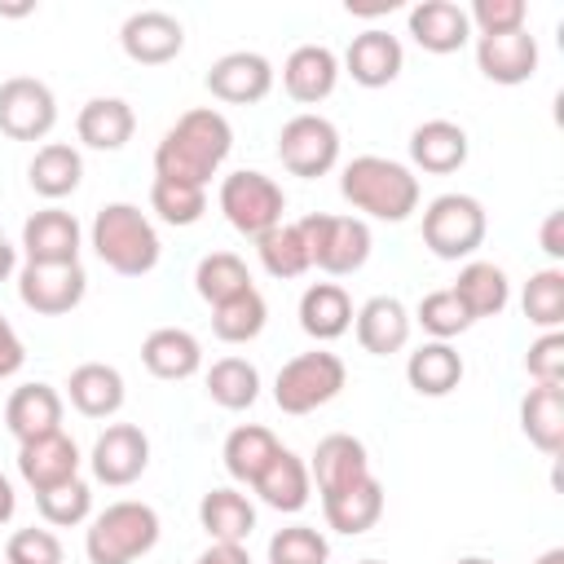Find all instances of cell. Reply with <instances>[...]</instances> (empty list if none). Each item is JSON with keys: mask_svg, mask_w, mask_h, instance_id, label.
<instances>
[{"mask_svg": "<svg viewBox=\"0 0 564 564\" xmlns=\"http://www.w3.org/2000/svg\"><path fill=\"white\" fill-rule=\"evenodd\" d=\"M62 410H66V401L53 383H22L4 401V427L22 445V441H35V436L62 432Z\"/></svg>", "mask_w": 564, "mask_h": 564, "instance_id": "23", "label": "cell"}, {"mask_svg": "<svg viewBox=\"0 0 564 564\" xmlns=\"http://www.w3.org/2000/svg\"><path fill=\"white\" fill-rule=\"evenodd\" d=\"M352 326V300L339 282H313L300 295V330L317 344H330L339 335H348Z\"/></svg>", "mask_w": 564, "mask_h": 564, "instance_id": "32", "label": "cell"}, {"mask_svg": "<svg viewBox=\"0 0 564 564\" xmlns=\"http://www.w3.org/2000/svg\"><path fill=\"white\" fill-rule=\"evenodd\" d=\"M22 366H26V344L13 330V322L0 313V379H13Z\"/></svg>", "mask_w": 564, "mask_h": 564, "instance_id": "49", "label": "cell"}, {"mask_svg": "<svg viewBox=\"0 0 564 564\" xmlns=\"http://www.w3.org/2000/svg\"><path fill=\"white\" fill-rule=\"evenodd\" d=\"M88 467H93V480L97 485L123 489V485H132V480L145 476V467H150V436L137 423H110L93 441Z\"/></svg>", "mask_w": 564, "mask_h": 564, "instance_id": "12", "label": "cell"}, {"mask_svg": "<svg viewBox=\"0 0 564 564\" xmlns=\"http://www.w3.org/2000/svg\"><path fill=\"white\" fill-rule=\"evenodd\" d=\"M123 397H128L123 375L115 366H106V361H84L66 379V401L84 419H115L123 410Z\"/></svg>", "mask_w": 564, "mask_h": 564, "instance_id": "27", "label": "cell"}, {"mask_svg": "<svg viewBox=\"0 0 564 564\" xmlns=\"http://www.w3.org/2000/svg\"><path fill=\"white\" fill-rule=\"evenodd\" d=\"M308 247V264L330 273V278H348L370 260V225L361 216H330V212H308L295 220Z\"/></svg>", "mask_w": 564, "mask_h": 564, "instance_id": "5", "label": "cell"}, {"mask_svg": "<svg viewBox=\"0 0 564 564\" xmlns=\"http://www.w3.org/2000/svg\"><path fill=\"white\" fill-rule=\"evenodd\" d=\"M26 181H31V189H35L40 198L57 203V198H66V194L79 189V181H84V159H79V150H75L70 141H44V145L31 154V163H26Z\"/></svg>", "mask_w": 564, "mask_h": 564, "instance_id": "31", "label": "cell"}, {"mask_svg": "<svg viewBox=\"0 0 564 564\" xmlns=\"http://www.w3.org/2000/svg\"><path fill=\"white\" fill-rule=\"evenodd\" d=\"M463 357L454 344H441V339H427L419 344L410 357H405V383L419 392V397H449L458 383H463Z\"/></svg>", "mask_w": 564, "mask_h": 564, "instance_id": "33", "label": "cell"}, {"mask_svg": "<svg viewBox=\"0 0 564 564\" xmlns=\"http://www.w3.org/2000/svg\"><path fill=\"white\" fill-rule=\"evenodd\" d=\"M13 269H18V247H13V242L4 238V229H0V282H9Z\"/></svg>", "mask_w": 564, "mask_h": 564, "instance_id": "53", "label": "cell"}, {"mask_svg": "<svg viewBox=\"0 0 564 564\" xmlns=\"http://www.w3.org/2000/svg\"><path fill=\"white\" fill-rule=\"evenodd\" d=\"M207 93L225 106H256L273 93V62L264 53H251V48H234L225 57L212 62L207 70Z\"/></svg>", "mask_w": 564, "mask_h": 564, "instance_id": "13", "label": "cell"}, {"mask_svg": "<svg viewBox=\"0 0 564 564\" xmlns=\"http://www.w3.org/2000/svg\"><path fill=\"white\" fill-rule=\"evenodd\" d=\"M194 291H198L212 308L225 304V300H234V295H242V291H251L247 260L234 256V251H212V256H203L198 269H194Z\"/></svg>", "mask_w": 564, "mask_h": 564, "instance_id": "40", "label": "cell"}, {"mask_svg": "<svg viewBox=\"0 0 564 564\" xmlns=\"http://www.w3.org/2000/svg\"><path fill=\"white\" fill-rule=\"evenodd\" d=\"M405 66V48L392 31L383 26H366L361 35H352V44L344 48V62L339 70L352 75V84L361 88H388Z\"/></svg>", "mask_w": 564, "mask_h": 564, "instance_id": "19", "label": "cell"}, {"mask_svg": "<svg viewBox=\"0 0 564 564\" xmlns=\"http://www.w3.org/2000/svg\"><path fill=\"white\" fill-rule=\"evenodd\" d=\"M520 432L546 458L564 449V383H533L520 397Z\"/></svg>", "mask_w": 564, "mask_h": 564, "instance_id": "29", "label": "cell"}, {"mask_svg": "<svg viewBox=\"0 0 564 564\" xmlns=\"http://www.w3.org/2000/svg\"><path fill=\"white\" fill-rule=\"evenodd\" d=\"M4 564H66V551L53 529H18L4 542Z\"/></svg>", "mask_w": 564, "mask_h": 564, "instance_id": "46", "label": "cell"}, {"mask_svg": "<svg viewBox=\"0 0 564 564\" xmlns=\"http://www.w3.org/2000/svg\"><path fill=\"white\" fill-rule=\"evenodd\" d=\"M449 291L458 295V304L467 308L471 322L498 317V313L511 304V278H507V269L494 264V260H467V264L458 269V278H454Z\"/></svg>", "mask_w": 564, "mask_h": 564, "instance_id": "30", "label": "cell"}, {"mask_svg": "<svg viewBox=\"0 0 564 564\" xmlns=\"http://www.w3.org/2000/svg\"><path fill=\"white\" fill-rule=\"evenodd\" d=\"M84 247V229L66 207H40L22 225V251L26 264H75Z\"/></svg>", "mask_w": 564, "mask_h": 564, "instance_id": "15", "label": "cell"}, {"mask_svg": "<svg viewBox=\"0 0 564 564\" xmlns=\"http://www.w3.org/2000/svg\"><path fill=\"white\" fill-rule=\"evenodd\" d=\"M405 26L414 35V44L423 53H458L467 40H471V22H467V9L454 4V0H419L410 13H405Z\"/></svg>", "mask_w": 564, "mask_h": 564, "instance_id": "20", "label": "cell"}, {"mask_svg": "<svg viewBox=\"0 0 564 564\" xmlns=\"http://www.w3.org/2000/svg\"><path fill=\"white\" fill-rule=\"evenodd\" d=\"M339 194L361 216L388 220V225L410 220L419 212V198H423L414 167H405L397 159H383V154H357V159H348L339 167Z\"/></svg>", "mask_w": 564, "mask_h": 564, "instance_id": "2", "label": "cell"}, {"mask_svg": "<svg viewBox=\"0 0 564 564\" xmlns=\"http://www.w3.org/2000/svg\"><path fill=\"white\" fill-rule=\"evenodd\" d=\"M467 22H471V35H507V31H524L529 9L524 0H471Z\"/></svg>", "mask_w": 564, "mask_h": 564, "instance_id": "47", "label": "cell"}, {"mask_svg": "<svg viewBox=\"0 0 564 564\" xmlns=\"http://www.w3.org/2000/svg\"><path fill=\"white\" fill-rule=\"evenodd\" d=\"M119 48L137 66H167L185 48V26L167 9H137L119 26Z\"/></svg>", "mask_w": 564, "mask_h": 564, "instance_id": "14", "label": "cell"}, {"mask_svg": "<svg viewBox=\"0 0 564 564\" xmlns=\"http://www.w3.org/2000/svg\"><path fill=\"white\" fill-rule=\"evenodd\" d=\"M79 463H84L79 445L66 432H48V436H35V441L18 445V476L31 494H48V489L75 480Z\"/></svg>", "mask_w": 564, "mask_h": 564, "instance_id": "16", "label": "cell"}, {"mask_svg": "<svg viewBox=\"0 0 564 564\" xmlns=\"http://www.w3.org/2000/svg\"><path fill=\"white\" fill-rule=\"evenodd\" d=\"M410 308L397 300V295H370L357 313H352V330H357V344L370 352V357H392L410 344Z\"/></svg>", "mask_w": 564, "mask_h": 564, "instance_id": "22", "label": "cell"}, {"mask_svg": "<svg viewBox=\"0 0 564 564\" xmlns=\"http://www.w3.org/2000/svg\"><path fill=\"white\" fill-rule=\"evenodd\" d=\"M278 159L291 176L317 181V176L335 172V163H339V128L326 115H313V110L291 115L278 128Z\"/></svg>", "mask_w": 564, "mask_h": 564, "instance_id": "9", "label": "cell"}, {"mask_svg": "<svg viewBox=\"0 0 564 564\" xmlns=\"http://www.w3.org/2000/svg\"><path fill=\"white\" fill-rule=\"evenodd\" d=\"M251 489H256V498H260L264 507H273V511H282V516H295V511H304L308 498H313V476H308V463H304L295 449L282 445Z\"/></svg>", "mask_w": 564, "mask_h": 564, "instance_id": "26", "label": "cell"}, {"mask_svg": "<svg viewBox=\"0 0 564 564\" xmlns=\"http://www.w3.org/2000/svg\"><path fill=\"white\" fill-rule=\"evenodd\" d=\"M538 242H542V251H546L551 260H564V212H560V207L546 212V220H542V229H538Z\"/></svg>", "mask_w": 564, "mask_h": 564, "instance_id": "50", "label": "cell"}, {"mask_svg": "<svg viewBox=\"0 0 564 564\" xmlns=\"http://www.w3.org/2000/svg\"><path fill=\"white\" fill-rule=\"evenodd\" d=\"M454 564H498V560H489V555H463V560H454Z\"/></svg>", "mask_w": 564, "mask_h": 564, "instance_id": "55", "label": "cell"}, {"mask_svg": "<svg viewBox=\"0 0 564 564\" xmlns=\"http://www.w3.org/2000/svg\"><path fill=\"white\" fill-rule=\"evenodd\" d=\"M467 150H471V141H467L463 123H454V119H423L410 132V163L432 176L458 172L467 163Z\"/></svg>", "mask_w": 564, "mask_h": 564, "instance_id": "24", "label": "cell"}, {"mask_svg": "<svg viewBox=\"0 0 564 564\" xmlns=\"http://www.w3.org/2000/svg\"><path fill=\"white\" fill-rule=\"evenodd\" d=\"M13 511H18V494H13V480L0 471V524H9Z\"/></svg>", "mask_w": 564, "mask_h": 564, "instance_id": "52", "label": "cell"}, {"mask_svg": "<svg viewBox=\"0 0 564 564\" xmlns=\"http://www.w3.org/2000/svg\"><path fill=\"white\" fill-rule=\"evenodd\" d=\"M322 516H326V524L335 533H348V538L375 529L379 516H383V485H379V476L370 471L366 480H357V485L322 498Z\"/></svg>", "mask_w": 564, "mask_h": 564, "instance_id": "34", "label": "cell"}, {"mask_svg": "<svg viewBox=\"0 0 564 564\" xmlns=\"http://www.w3.org/2000/svg\"><path fill=\"white\" fill-rule=\"evenodd\" d=\"M335 84H339V57H335V48H326V44H300V48H291V57L282 62V88H286V97L300 101V106L326 101V97L335 93Z\"/></svg>", "mask_w": 564, "mask_h": 564, "instance_id": "21", "label": "cell"}, {"mask_svg": "<svg viewBox=\"0 0 564 564\" xmlns=\"http://www.w3.org/2000/svg\"><path fill=\"white\" fill-rule=\"evenodd\" d=\"M256 256H260L264 273H269V278H282V282L304 278V273L313 269V264H308L304 234H300L295 220H282V225H273L269 234H260V238H256Z\"/></svg>", "mask_w": 564, "mask_h": 564, "instance_id": "37", "label": "cell"}, {"mask_svg": "<svg viewBox=\"0 0 564 564\" xmlns=\"http://www.w3.org/2000/svg\"><path fill=\"white\" fill-rule=\"evenodd\" d=\"M264 322H269V304L256 286L212 308V335L220 344H251L264 330Z\"/></svg>", "mask_w": 564, "mask_h": 564, "instance_id": "39", "label": "cell"}, {"mask_svg": "<svg viewBox=\"0 0 564 564\" xmlns=\"http://www.w3.org/2000/svg\"><path fill=\"white\" fill-rule=\"evenodd\" d=\"M194 564H251V555L238 542H212L207 551L194 555Z\"/></svg>", "mask_w": 564, "mask_h": 564, "instance_id": "51", "label": "cell"}, {"mask_svg": "<svg viewBox=\"0 0 564 564\" xmlns=\"http://www.w3.org/2000/svg\"><path fill=\"white\" fill-rule=\"evenodd\" d=\"M410 322H419L432 339H441V344H449V339H458L467 326H471V317H467V308L458 304V295L445 286V291H427L423 300H419V308H414V317Z\"/></svg>", "mask_w": 564, "mask_h": 564, "instance_id": "44", "label": "cell"}, {"mask_svg": "<svg viewBox=\"0 0 564 564\" xmlns=\"http://www.w3.org/2000/svg\"><path fill=\"white\" fill-rule=\"evenodd\" d=\"M88 291V273L84 264H22L18 273V300L35 313V317H66L70 308H79Z\"/></svg>", "mask_w": 564, "mask_h": 564, "instance_id": "11", "label": "cell"}, {"mask_svg": "<svg viewBox=\"0 0 564 564\" xmlns=\"http://www.w3.org/2000/svg\"><path fill=\"white\" fill-rule=\"evenodd\" d=\"M330 542L313 524H286L269 538V564H326Z\"/></svg>", "mask_w": 564, "mask_h": 564, "instance_id": "45", "label": "cell"}, {"mask_svg": "<svg viewBox=\"0 0 564 564\" xmlns=\"http://www.w3.org/2000/svg\"><path fill=\"white\" fill-rule=\"evenodd\" d=\"M203 383H207V397L220 410H251L256 397H260V370L247 357H220V361H212V370H207Z\"/></svg>", "mask_w": 564, "mask_h": 564, "instance_id": "38", "label": "cell"}, {"mask_svg": "<svg viewBox=\"0 0 564 564\" xmlns=\"http://www.w3.org/2000/svg\"><path fill=\"white\" fill-rule=\"evenodd\" d=\"M137 132V115L123 97H88L75 115V137L88 150H123Z\"/></svg>", "mask_w": 564, "mask_h": 564, "instance_id": "28", "label": "cell"}, {"mask_svg": "<svg viewBox=\"0 0 564 564\" xmlns=\"http://www.w3.org/2000/svg\"><path fill=\"white\" fill-rule=\"evenodd\" d=\"M150 212L163 220V225H198L203 212H207V189L198 185H185V181H167V176H154L150 185Z\"/></svg>", "mask_w": 564, "mask_h": 564, "instance_id": "42", "label": "cell"}, {"mask_svg": "<svg viewBox=\"0 0 564 564\" xmlns=\"http://www.w3.org/2000/svg\"><path fill=\"white\" fill-rule=\"evenodd\" d=\"M57 123V97L35 75L0 79V132L9 141H44Z\"/></svg>", "mask_w": 564, "mask_h": 564, "instance_id": "10", "label": "cell"}, {"mask_svg": "<svg viewBox=\"0 0 564 564\" xmlns=\"http://www.w3.org/2000/svg\"><path fill=\"white\" fill-rule=\"evenodd\" d=\"M88 247L119 278L154 273V264L163 256L159 229H154V220L137 203H106V207H97L93 229H88Z\"/></svg>", "mask_w": 564, "mask_h": 564, "instance_id": "3", "label": "cell"}, {"mask_svg": "<svg viewBox=\"0 0 564 564\" xmlns=\"http://www.w3.org/2000/svg\"><path fill=\"white\" fill-rule=\"evenodd\" d=\"M163 524L159 511L141 498H119L106 511H97L84 529V555L88 564H137L154 551Z\"/></svg>", "mask_w": 564, "mask_h": 564, "instance_id": "4", "label": "cell"}, {"mask_svg": "<svg viewBox=\"0 0 564 564\" xmlns=\"http://www.w3.org/2000/svg\"><path fill=\"white\" fill-rule=\"evenodd\" d=\"M344 383H348V366L330 348H313V352L282 361V370L273 379V401L282 414H313L326 401H335L344 392Z\"/></svg>", "mask_w": 564, "mask_h": 564, "instance_id": "7", "label": "cell"}, {"mask_svg": "<svg viewBox=\"0 0 564 564\" xmlns=\"http://www.w3.org/2000/svg\"><path fill=\"white\" fill-rule=\"evenodd\" d=\"M538 40L529 31H507V35H476V66L489 84L516 88L538 75Z\"/></svg>", "mask_w": 564, "mask_h": 564, "instance_id": "18", "label": "cell"}, {"mask_svg": "<svg viewBox=\"0 0 564 564\" xmlns=\"http://www.w3.org/2000/svg\"><path fill=\"white\" fill-rule=\"evenodd\" d=\"M141 366L154 375V379H167V383H181L189 375H198L203 366V344L194 330L185 326H159L141 339Z\"/></svg>", "mask_w": 564, "mask_h": 564, "instance_id": "25", "label": "cell"}, {"mask_svg": "<svg viewBox=\"0 0 564 564\" xmlns=\"http://www.w3.org/2000/svg\"><path fill=\"white\" fill-rule=\"evenodd\" d=\"M524 370L533 383H564V330H542L524 352Z\"/></svg>", "mask_w": 564, "mask_h": 564, "instance_id": "48", "label": "cell"}, {"mask_svg": "<svg viewBox=\"0 0 564 564\" xmlns=\"http://www.w3.org/2000/svg\"><path fill=\"white\" fill-rule=\"evenodd\" d=\"M229 150H234L229 119L220 110H212V106H194V110H185L159 137V145H154V176L207 189V181L225 167Z\"/></svg>", "mask_w": 564, "mask_h": 564, "instance_id": "1", "label": "cell"}, {"mask_svg": "<svg viewBox=\"0 0 564 564\" xmlns=\"http://www.w3.org/2000/svg\"><path fill=\"white\" fill-rule=\"evenodd\" d=\"M225 220L242 234V238H260L269 234L273 225H282V212H286V194L273 176L256 172V167H238L220 181V194H216Z\"/></svg>", "mask_w": 564, "mask_h": 564, "instance_id": "8", "label": "cell"}, {"mask_svg": "<svg viewBox=\"0 0 564 564\" xmlns=\"http://www.w3.org/2000/svg\"><path fill=\"white\" fill-rule=\"evenodd\" d=\"M198 524L212 542H238L247 546V538L256 533V507L242 489H207L198 502Z\"/></svg>", "mask_w": 564, "mask_h": 564, "instance_id": "35", "label": "cell"}, {"mask_svg": "<svg viewBox=\"0 0 564 564\" xmlns=\"http://www.w3.org/2000/svg\"><path fill=\"white\" fill-rule=\"evenodd\" d=\"M529 564H564V546H551V551H542V555L529 560Z\"/></svg>", "mask_w": 564, "mask_h": 564, "instance_id": "54", "label": "cell"}, {"mask_svg": "<svg viewBox=\"0 0 564 564\" xmlns=\"http://www.w3.org/2000/svg\"><path fill=\"white\" fill-rule=\"evenodd\" d=\"M357 564H383V560H357Z\"/></svg>", "mask_w": 564, "mask_h": 564, "instance_id": "56", "label": "cell"}, {"mask_svg": "<svg viewBox=\"0 0 564 564\" xmlns=\"http://www.w3.org/2000/svg\"><path fill=\"white\" fill-rule=\"evenodd\" d=\"M35 511L44 516L48 529H75V524L93 520V489L84 476H75L48 494H35Z\"/></svg>", "mask_w": 564, "mask_h": 564, "instance_id": "43", "label": "cell"}, {"mask_svg": "<svg viewBox=\"0 0 564 564\" xmlns=\"http://www.w3.org/2000/svg\"><path fill=\"white\" fill-rule=\"evenodd\" d=\"M489 216L471 194H436L423 207V247L436 260H471L485 247Z\"/></svg>", "mask_w": 564, "mask_h": 564, "instance_id": "6", "label": "cell"}, {"mask_svg": "<svg viewBox=\"0 0 564 564\" xmlns=\"http://www.w3.org/2000/svg\"><path fill=\"white\" fill-rule=\"evenodd\" d=\"M278 449H282V441H278L269 427H260V423H238V427L225 436L220 458H225V471H229L238 485H256L260 471L273 463Z\"/></svg>", "mask_w": 564, "mask_h": 564, "instance_id": "36", "label": "cell"}, {"mask_svg": "<svg viewBox=\"0 0 564 564\" xmlns=\"http://www.w3.org/2000/svg\"><path fill=\"white\" fill-rule=\"evenodd\" d=\"M308 476L317 485V498H330V494H339V489H348V485L370 476V454L352 432H330V436H322L313 445Z\"/></svg>", "mask_w": 564, "mask_h": 564, "instance_id": "17", "label": "cell"}, {"mask_svg": "<svg viewBox=\"0 0 564 564\" xmlns=\"http://www.w3.org/2000/svg\"><path fill=\"white\" fill-rule=\"evenodd\" d=\"M520 308H524L529 326L560 330L564 326V269L560 264H546V269L529 273L524 291H520Z\"/></svg>", "mask_w": 564, "mask_h": 564, "instance_id": "41", "label": "cell"}]
</instances>
